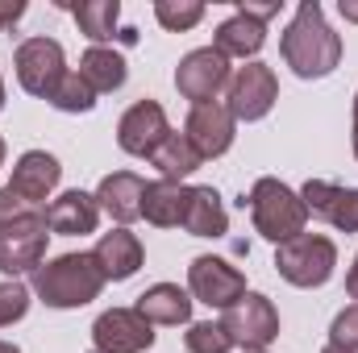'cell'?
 Masks as SVG:
<instances>
[{
    "label": "cell",
    "instance_id": "9c48e42d",
    "mask_svg": "<svg viewBox=\"0 0 358 353\" xmlns=\"http://www.w3.org/2000/svg\"><path fill=\"white\" fill-rule=\"evenodd\" d=\"M187 291H192V299L225 312V308H234L246 295V274L234 262H225V258L200 254V258H192V266H187Z\"/></svg>",
    "mask_w": 358,
    "mask_h": 353
},
{
    "label": "cell",
    "instance_id": "6da1fadb",
    "mask_svg": "<svg viewBox=\"0 0 358 353\" xmlns=\"http://www.w3.org/2000/svg\"><path fill=\"white\" fill-rule=\"evenodd\" d=\"M279 54L283 63L300 75V80H325L329 71H338L342 63V38L325 25V13L317 0H304L292 17V25L279 38Z\"/></svg>",
    "mask_w": 358,
    "mask_h": 353
},
{
    "label": "cell",
    "instance_id": "1f68e13d",
    "mask_svg": "<svg viewBox=\"0 0 358 353\" xmlns=\"http://www.w3.org/2000/svg\"><path fill=\"white\" fill-rule=\"evenodd\" d=\"M21 17H25V0H0V29L17 25Z\"/></svg>",
    "mask_w": 358,
    "mask_h": 353
},
{
    "label": "cell",
    "instance_id": "4dcf8cb0",
    "mask_svg": "<svg viewBox=\"0 0 358 353\" xmlns=\"http://www.w3.org/2000/svg\"><path fill=\"white\" fill-rule=\"evenodd\" d=\"M238 13H246V17H255L259 25H267L271 17L279 13V0H271V4H250V0H238Z\"/></svg>",
    "mask_w": 358,
    "mask_h": 353
},
{
    "label": "cell",
    "instance_id": "f35d334b",
    "mask_svg": "<svg viewBox=\"0 0 358 353\" xmlns=\"http://www.w3.org/2000/svg\"><path fill=\"white\" fill-rule=\"evenodd\" d=\"M0 108H4V80H0Z\"/></svg>",
    "mask_w": 358,
    "mask_h": 353
},
{
    "label": "cell",
    "instance_id": "74e56055",
    "mask_svg": "<svg viewBox=\"0 0 358 353\" xmlns=\"http://www.w3.org/2000/svg\"><path fill=\"white\" fill-rule=\"evenodd\" d=\"M0 167H4V137H0Z\"/></svg>",
    "mask_w": 358,
    "mask_h": 353
},
{
    "label": "cell",
    "instance_id": "8d00e7d4",
    "mask_svg": "<svg viewBox=\"0 0 358 353\" xmlns=\"http://www.w3.org/2000/svg\"><path fill=\"white\" fill-rule=\"evenodd\" d=\"M321 353H350V350H338V345H325Z\"/></svg>",
    "mask_w": 358,
    "mask_h": 353
},
{
    "label": "cell",
    "instance_id": "d6a6232c",
    "mask_svg": "<svg viewBox=\"0 0 358 353\" xmlns=\"http://www.w3.org/2000/svg\"><path fill=\"white\" fill-rule=\"evenodd\" d=\"M346 291H350V299H358V254H355V266H350V274H346Z\"/></svg>",
    "mask_w": 358,
    "mask_h": 353
},
{
    "label": "cell",
    "instance_id": "83f0119b",
    "mask_svg": "<svg viewBox=\"0 0 358 353\" xmlns=\"http://www.w3.org/2000/svg\"><path fill=\"white\" fill-rule=\"evenodd\" d=\"M183 345H187V353H229L234 350V341L225 337V329L221 324H192L187 333H183Z\"/></svg>",
    "mask_w": 358,
    "mask_h": 353
},
{
    "label": "cell",
    "instance_id": "484cf974",
    "mask_svg": "<svg viewBox=\"0 0 358 353\" xmlns=\"http://www.w3.org/2000/svg\"><path fill=\"white\" fill-rule=\"evenodd\" d=\"M50 104L59 108V112H92L96 108V91L80 80V71H67V80L55 88L50 96Z\"/></svg>",
    "mask_w": 358,
    "mask_h": 353
},
{
    "label": "cell",
    "instance_id": "8fae6325",
    "mask_svg": "<svg viewBox=\"0 0 358 353\" xmlns=\"http://www.w3.org/2000/svg\"><path fill=\"white\" fill-rule=\"evenodd\" d=\"M229 59L217 50V46H200V50H192V54H183L176 67V88L183 100H192V104H208V100H217V91L229 88Z\"/></svg>",
    "mask_w": 358,
    "mask_h": 353
},
{
    "label": "cell",
    "instance_id": "cb8c5ba5",
    "mask_svg": "<svg viewBox=\"0 0 358 353\" xmlns=\"http://www.w3.org/2000/svg\"><path fill=\"white\" fill-rule=\"evenodd\" d=\"M150 163L159 167V175L163 179H171V183H179V179H187L192 171H200V154H196V146L183 137V133H167L163 137V146L150 154Z\"/></svg>",
    "mask_w": 358,
    "mask_h": 353
},
{
    "label": "cell",
    "instance_id": "44dd1931",
    "mask_svg": "<svg viewBox=\"0 0 358 353\" xmlns=\"http://www.w3.org/2000/svg\"><path fill=\"white\" fill-rule=\"evenodd\" d=\"M183 212H187V187H179L171 179H159V183H146L142 191V216L159 229H179L183 225Z\"/></svg>",
    "mask_w": 358,
    "mask_h": 353
},
{
    "label": "cell",
    "instance_id": "f1b7e54d",
    "mask_svg": "<svg viewBox=\"0 0 358 353\" xmlns=\"http://www.w3.org/2000/svg\"><path fill=\"white\" fill-rule=\"evenodd\" d=\"M25 312H29V287H25V283H17V278L0 283V329L17 324Z\"/></svg>",
    "mask_w": 358,
    "mask_h": 353
},
{
    "label": "cell",
    "instance_id": "277c9868",
    "mask_svg": "<svg viewBox=\"0 0 358 353\" xmlns=\"http://www.w3.org/2000/svg\"><path fill=\"white\" fill-rule=\"evenodd\" d=\"M46 208L42 212H21V216H4L0 220V270L8 278L17 274H34L46 262Z\"/></svg>",
    "mask_w": 358,
    "mask_h": 353
},
{
    "label": "cell",
    "instance_id": "ab89813d",
    "mask_svg": "<svg viewBox=\"0 0 358 353\" xmlns=\"http://www.w3.org/2000/svg\"><path fill=\"white\" fill-rule=\"evenodd\" d=\"M242 353H267V350H242Z\"/></svg>",
    "mask_w": 358,
    "mask_h": 353
},
{
    "label": "cell",
    "instance_id": "f546056e",
    "mask_svg": "<svg viewBox=\"0 0 358 353\" xmlns=\"http://www.w3.org/2000/svg\"><path fill=\"white\" fill-rule=\"evenodd\" d=\"M329 345L358 353V303L334 316V324H329Z\"/></svg>",
    "mask_w": 358,
    "mask_h": 353
},
{
    "label": "cell",
    "instance_id": "3957f363",
    "mask_svg": "<svg viewBox=\"0 0 358 353\" xmlns=\"http://www.w3.org/2000/svg\"><path fill=\"white\" fill-rule=\"evenodd\" d=\"M250 216H255V233L275 241V246L300 237L304 225H308V208H304L300 191H292L287 183H279L271 175L250 187Z\"/></svg>",
    "mask_w": 358,
    "mask_h": 353
},
{
    "label": "cell",
    "instance_id": "603a6c76",
    "mask_svg": "<svg viewBox=\"0 0 358 353\" xmlns=\"http://www.w3.org/2000/svg\"><path fill=\"white\" fill-rule=\"evenodd\" d=\"M125 59L117 54V50H108V46H92L88 54L80 59V80L88 84L96 96L100 91H117L121 84H125Z\"/></svg>",
    "mask_w": 358,
    "mask_h": 353
},
{
    "label": "cell",
    "instance_id": "9a60e30c",
    "mask_svg": "<svg viewBox=\"0 0 358 353\" xmlns=\"http://www.w3.org/2000/svg\"><path fill=\"white\" fill-rule=\"evenodd\" d=\"M59 179H63V167H59L55 154H46V150H25V154L17 158L13 179H8L4 187H8L25 208H38V212H42V204H46V195L59 187Z\"/></svg>",
    "mask_w": 358,
    "mask_h": 353
},
{
    "label": "cell",
    "instance_id": "7c38bea8",
    "mask_svg": "<svg viewBox=\"0 0 358 353\" xmlns=\"http://www.w3.org/2000/svg\"><path fill=\"white\" fill-rule=\"evenodd\" d=\"M167 133H171V125H167V112H163L159 100H138L117 121V146L125 154H134V158H150L163 146Z\"/></svg>",
    "mask_w": 358,
    "mask_h": 353
},
{
    "label": "cell",
    "instance_id": "d4e9b609",
    "mask_svg": "<svg viewBox=\"0 0 358 353\" xmlns=\"http://www.w3.org/2000/svg\"><path fill=\"white\" fill-rule=\"evenodd\" d=\"M76 13V25L80 33L92 38V42H108L117 33V17H121V4L117 0H84V4H71ZM121 38V33H117Z\"/></svg>",
    "mask_w": 358,
    "mask_h": 353
},
{
    "label": "cell",
    "instance_id": "52a82bcc",
    "mask_svg": "<svg viewBox=\"0 0 358 353\" xmlns=\"http://www.w3.org/2000/svg\"><path fill=\"white\" fill-rule=\"evenodd\" d=\"M13 67H17V84L42 100H50L55 88L67 80V59L55 38H25L13 54Z\"/></svg>",
    "mask_w": 358,
    "mask_h": 353
},
{
    "label": "cell",
    "instance_id": "d590c367",
    "mask_svg": "<svg viewBox=\"0 0 358 353\" xmlns=\"http://www.w3.org/2000/svg\"><path fill=\"white\" fill-rule=\"evenodd\" d=\"M0 353H21V350H17L13 341H0Z\"/></svg>",
    "mask_w": 358,
    "mask_h": 353
},
{
    "label": "cell",
    "instance_id": "ba28073f",
    "mask_svg": "<svg viewBox=\"0 0 358 353\" xmlns=\"http://www.w3.org/2000/svg\"><path fill=\"white\" fill-rule=\"evenodd\" d=\"M279 100V80L267 63H246L229 75L225 88V108L234 121H263Z\"/></svg>",
    "mask_w": 358,
    "mask_h": 353
},
{
    "label": "cell",
    "instance_id": "ffe728a7",
    "mask_svg": "<svg viewBox=\"0 0 358 353\" xmlns=\"http://www.w3.org/2000/svg\"><path fill=\"white\" fill-rule=\"evenodd\" d=\"M192 237H225L229 233V216H225V204L213 187H187V212H183V225Z\"/></svg>",
    "mask_w": 358,
    "mask_h": 353
},
{
    "label": "cell",
    "instance_id": "e0dca14e",
    "mask_svg": "<svg viewBox=\"0 0 358 353\" xmlns=\"http://www.w3.org/2000/svg\"><path fill=\"white\" fill-rule=\"evenodd\" d=\"M96 220H100V204H96V195L88 191H63L59 200H50V208H46V225H50V233H59V237H84V233H96Z\"/></svg>",
    "mask_w": 358,
    "mask_h": 353
},
{
    "label": "cell",
    "instance_id": "5b68a950",
    "mask_svg": "<svg viewBox=\"0 0 358 353\" xmlns=\"http://www.w3.org/2000/svg\"><path fill=\"white\" fill-rule=\"evenodd\" d=\"M334 266H338V246L321 233H300V237L275 246V270L292 287H321V283H329Z\"/></svg>",
    "mask_w": 358,
    "mask_h": 353
},
{
    "label": "cell",
    "instance_id": "4fadbf2b",
    "mask_svg": "<svg viewBox=\"0 0 358 353\" xmlns=\"http://www.w3.org/2000/svg\"><path fill=\"white\" fill-rule=\"evenodd\" d=\"M234 117L221 100H208V104H192L187 121H183V137L196 146V154L208 163V158H221L229 146H234Z\"/></svg>",
    "mask_w": 358,
    "mask_h": 353
},
{
    "label": "cell",
    "instance_id": "d6986e66",
    "mask_svg": "<svg viewBox=\"0 0 358 353\" xmlns=\"http://www.w3.org/2000/svg\"><path fill=\"white\" fill-rule=\"evenodd\" d=\"M192 291H183L179 283H155L138 295V312L150 324H187L192 320Z\"/></svg>",
    "mask_w": 358,
    "mask_h": 353
},
{
    "label": "cell",
    "instance_id": "ac0fdd59",
    "mask_svg": "<svg viewBox=\"0 0 358 353\" xmlns=\"http://www.w3.org/2000/svg\"><path fill=\"white\" fill-rule=\"evenodd\" d=\"M92 258L104 270V278L125 283V278H134L138 266H142V241H138L129 229H108V233H100Z\"/></svg>",
    "mask_w": 358,
    "mask_h": 353
},
{
    "label": "cell",
    "instance_id": "4316f807",
    "mask_svg": "<svg viewBox=\"0 0 358 353\" xmlns=\"http://www.w3.org/2000/svg\"><path fill=\"white\" fill-rule=\"evenodd\" d=\"M155 17H159L163 29L183 33V29H192V25L204 17V4H200V0H159V4H155Z\"/></svg>",
    "mask_w": 358,
    "mask_h": 353
},
{
    "label": "cell",
    "instance_id": "2e32d148",
    "mask_svg": "<svg viewBox=\"0 0 358 353\" xmlns=\"http://www.w3.org/2000/svg\"><path fill=\"white\" fill-rule=\"evenodd\" d=\"M142 191H146V183L134 175V171H113V175L100 179L96 204H100V212H108L125 229V225L142 220Z\"/></svg>",
    "mask_w": 358,
    "mask_h": 353
},
{
    "label": "cell",
    "instance_id": "8992f818",
    "mask_svg": "<svg viewBox=\"0 0 358 353\" xmlns=\"http://www.w3.org/2000/svg\"><path fill=\"white\" fill-rule=\"evenodd\" d=\"M217 324L225 329V337L238 350H267L271 341L279 337V312L259 291H246L234 308H225V316Z\"/></svg>",
    "mask_w": 358,
    "mask_h": 353
},
{
    "label": "cell",
    "instance_id": "e575fe53",
    "mask_svg": "<svg viewBox=\"0 0 358 353\" xmlns=\"http://www.w3.org/2000/svg\"><path fill=\"white\" fill-rule=\"evenodd\" d=\"M355 158H358V91H355Z\"/></svg>",
    "mask_w": 358,
    "mask_h": 353
},
{
    "label": "cell",
    "instance_id": "7402d4cb",
    "mask_svg": "<svg viewBox=\"0 0 358 353\" xmlns=\"http://www.w3.org/2000/svg\"><path fill=\"white\" fill-rule=\"evenodd\" d=\"M263 42H267V25H259V21L246 17V13H234V17L221 21L217 33H213V46H217L225 59H250V54L263 50Z\"/></svg>",
    "mask_w": 358,
    "mask_h": 353
},
{
    "label": "cell",
    "instance_id": "836d02e7",
    "mask_svg": "<svg viewBox=\"0 0 358 353\" xmlns=\"http://www.w3.org/2000/svg\"><path fill=\"white\" fill-rule=\"evenodd\" d=\"M338 8H342V17H346V21H358V0H342Z\"/></svg>",
    "mask_w": 358,
    "mask_h": 353
},
{
    "label": "cell",
    "instance_id": "30bf717a",
    "mask_svg": "<svg viewBox=\"0 0 358 353\" xmlns=\"http://www.w3.org/2000/svg\"><path fill=\"white\" fill-rule=\"evenodd\" d=\"M155 345V324L138 308H108L92 324V353H142Z\"/></svg>",
    "mask_w": 358,
    "mask_h": 353
},
{
    "label": "cell",
    "instance_id": "5bb4252c",
    "mask_svg": "<svg viewBox=\"0 0 358 353\" xmlns=\"http://www.w3.org/2000/svg\"><path fill=\"white\" fill-rule=\"evenodd\" d=\"M300 200L308 208V216L342 229V233H358V187H338L325 179H308L300 187Z\"/></svg>",
    "mask_w": 358,
    "mask_h": 353
},
{
    "label": "cell",
    "instance_id": "7a4b0ae2",
    "mask_svg": "<svg viewBox=\"0 0 358 353\" xmlns=\"http://www.w3.org/2000/svg\"><path fill=\"white\" fill-rule=\"evenodd\" d=\"M104 270L92 254H59L34 270V291L46 308H84L104 291Z\"/></svg>",
    "mask_w": 358,
    "mask_h": 353
}]
</instances>
